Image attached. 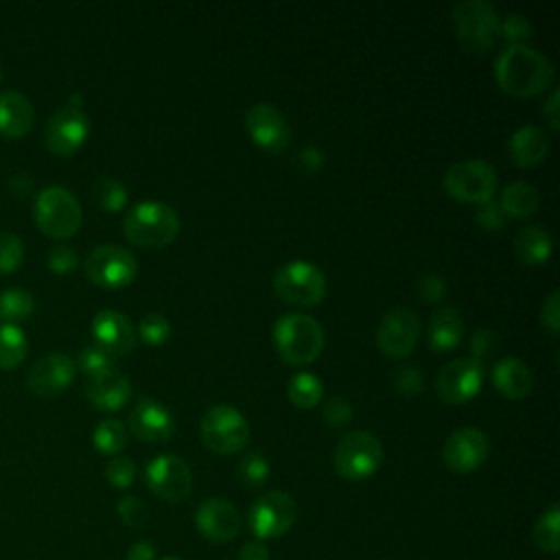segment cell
<instances>
[{
	"label": "cell",
	"mask_w": 560,
	"mask_h": 560,
	"mask_svg": "<svg viewBox=\"0 0 560 560\" xmlns=\"http://www.w3.org/2000/svg\"><path fill=\"white\" fill-rule=\"evenodd\" d=\"M24 260V243L11 230H0V273L15 271Z\"/></svg>",
	"instance_id": "d590c367"
},
{
	"label": "cell",
	"mask_w": 560,
	"mask_h": 560,
	"mask_svg": "<svg viewBox=\"0 0 560 560\" xmlns=\"http://www.w3.org/2000/svg\"><path fill=\"white\" fill-rule=\"evenodd\" d=\"M455 37L470 55H483L499 39L497 9L486 0H462L451 11Z\"/></svg>",
	"instance_id": "277c9868"
},
{
	"label": "cell",
	"mask_w": 560,
	"mask_h": 560,
	"mask_svg": "<svg viewBox=\"0 0 560 560\" xmlns=\"http://www.w3.org/2000/svg\"><path fill=\"white\" fill-rule=\"evenodd\" d=\"M201 442L217 455H232L249 444V424L232 405H214L201 416Z\"/></svg>",
	"instance_id": "9c48e42d"
},
{
	"label": "cell",
	"mask_w": 560,
	"mask_h": 560,
	"mask_svg": "<svg viewBox=\"0 0 560 560\" xmlns=\"http://www.w3.org/2000/svg\"><path fill=\"white\" fill-rule=\"evenodd\" d=\"M238 560H269V549L260 540L245 542L238 551Z\"/></svg>",
	"instance_id": "f5cc1de1"
},
{
	"label": "cell",
	"mask_w": 560,
	"mask_h": 560,
	"mask_svg": "<svg viewBox=\"0 0 560 560\" xmlns=\"http://www.w3.org/2000/svg\"><path fill=\"white\" fill-rule=\"evenodd\" d=\"M326 162V155L319 147H313V144H306L298 151V168L304 173V175H315L322 171Z\"/></svg>",
	"instance_id": "681fc988"
},
{
	"label": "cell",
	"mask_w": 560,
	"mask_h": 560,
	"mask_svg": "<svg viewBox=\"0 0 560 560\" xmlns=\"http://www.w3.org/2000/svg\"><path fill=\"white\" fill-rule=\"evenodd\" d=\"M144 481L153 494L168 503H179L190 494L192 472L177 455H158L144 468Z\"/></svg>",
	"instance_id": "2e32d148"
},
{
	"label": "cell",
	"mask_w": 560,
	"mask_h": 560,
	"mask_svg": "<svg viewBox=\"0 0 560 560\" xmlns=\"http://www.w3.org/2000/svg\"><path fill=\"white\" fill-rule=\"evenodd\" d=\"M287 396L295 407L313 409L324 396V385H322L319 376H315L311 372H298L291 376V381L287 385Z\"/></svg>",
	"instance_id": "f546056e"
},
{
	"label": "cell",
	"mask_w": 560,
	"mask_h": 560,
	"mask_svg": "<svg viewBox=\"0 0 560 560\" xmlns=\"http://www.w3.org/2000/svg\"><path fill=\"white\" fill-rule=\"evenodd\" d=\"M122 232L138 247L160 249L177 238L179 217L164 201H140L127 210Z\"/></svg>",
	"instance_id": "7a4b0ae2"
},
{
	"label": "cell",
	"mask_w": 560,
	"mask_h": 560,
	"mask_svg": "<svg viewBox=\"0 0 560 560\" xmlns=\"http://www.w3.org/2000/svg\"><path fill=\"white\" fill-rule=\"evenodd\" d=\"M92 335L98 348L112 357L129 354L136 348L138 335L127 315L114 308H103L92 319Z\"/></svg>",
	"instance_id": "44dd1931"
},
{
	"label": "cell",
	"mask_w": 560,
	"mask_h": 560,
	"mask_svg": "<svg viewBox=\"0 0 560 560\" xmlns=\"http://www.w3.org/2000/svg\"><path fill=\"white\" fill-rule=\"evenodd\" d=\"M92 442H94V448L103 455H116L125 448L127 444V429L120 420L116 418H107V420H101L92 433Z\"/></svg>",
	"instance_id": "1f68e13d"
},
{
	"label": "cell",
	"mask_w": 560,
	"mask_h": 560,
	"mask_svg": "<svg viewBox=\"0 0 560 560\" xmlns=\"http://www.w3.org/2000/svg\"><path fill=\"white\" fill-rule=\"evenodd\" d=\"M199 534L212 542H228L241 532V512L225 499H206L195 512Z\"/></svg>",
	"instance_id": "ffe728a7"
},
{
	"label": "cell",
	"mask_w": 560,
	"mask_h": 560,
	"mask_svg": "<svg viewBox=\"0 0 560 560\" xmlns=\"http://www.w3.org/2000/svg\"><path fill=\"white\" fill-rule=\"evenodd\" d=\"M94 197L105 212H118L127 206V188L114 177H98L94 184Z\"/></svg>",
	"instance_id": "e575fe53"
},
{
	"label": "cell",
	"mask_w": 560,
	"mask_h": 560,
	"mask_svg": "<svg viewBox=\"0 0 560 560\" xmlns=\"http://www.w3.org/2000/svg\"><path fill=\"white\" fill-rule=\"evenodd\" d=\"M269 472H271L269 459L258 451H252V453L243 455L241 462L236 464V477L247 488L262 486L269 479Z\"/></svg>",
	"instance_id": "836d02e7"
},
{
	"label": "cell",
	"mask_w": 560,
	"mask_h": 560,
	"mask_svg": "<svg viewBox=\"0 0 560 560\" xmlns=\"http://www.w3.org/2000/svg\"><path fill=\"white\" fill-rule=\"evenodd\" d=\"M46 262H48V269H50V271L63 276V273H70V271L77 269L79 256H77V252H74L70 245L59 243V245H52V247L48 249Z\"/></svg>",
	"instance_id": "bcb514c9"
},
{
	"label": "cell",
	"mask_w": 560,
	"mask_h": 560,
	"mask_svg": "<svg viewBox=\"0 0 560 560\" xmlns=\"http://www.w3.org/2000/svg\"><path fill=\"white\" fill-rule=\"evenodd\" d=\"M162 560H182V558H177V556H164Z\"/></svg>",
	"instance_id": "11a10c76"
},
{
	"label": "cell",
	"mask_w": 560,
	"mask_h": 560,
	"mask_svg": "<svg viewBox=\"0 0 560 560\" xmlns=\"http://www.w3.org/2000/svg\"><path fill=\"white\" fill-rule=\"evenodd\" d=\"M28 352V339L15 324L0 326V370L18 368Z\"/></svg>",
	"instance_id": "f1b7e54d"
},
{
	"label": "cell",
	"mask_w": 560,
	"mask_h": 560,
	"mask_svg": "<svg viewBox=\"0 0 560 560\" xmlns=\"http://www.w3.org/2000/svg\"><path fill=\"white\" fill-rule=\"evenodd\" d=\"M499 343H501V339L492 328H475L468 339L470 359L483 363L488 357H492L499 350Z\"/></svg>",
	"instance_id": "ab89813d"
},
{
	"label": "cell",
	"mask_w": 560,
	"mask_h": 560,
	"mask_svg": "<svg viewBox=\"0 0 560 560\" xmlns=\"http://www.w3.org/2000/svg\"><path fill=\"white\" fill-rule=\"evenodd\" d=\"M418 337L420 319L407 306L389 308L376 328V346L389 359H405L416 348Z\"/></svg>",
	"instance_id": "5bb4252c"
},
{
	"label": "cell",
	"mask_w": 560,
	"mask_h": 560,
	"mask_svg": "<svg viewBox=\"0 0 560 560\" xmlns=\"http://www.w3.org/2000/svg\"><path fill=\"white\" fill-rule=\"evenodd\" d=\"M105 477L114 488H129L136 479V464L129 457L116 455L107 462Z\"/></svg>",
	"instance_id": "ee69618b"
},
{
	"label": "cell",
	"mask_w": 560,
	"mask_h": 560,
	"mask_svg": "<svg viewBox=\"0 0 560 560\" xmlns=\"http://www.w3.org/2000/svg\"><path fill=\"white\" fill-rule=\"evenodd\" d=\"M540 322L549 335H553V337L558 335V330H560V293L558 291H551L549 298L542 302Z\"/></svg>",
	"instance_id": "c3c4849f"
},
{
	"label": "cell",
	"mask_w": 560,
	"mask_h": 560,
	"mask_svg": "<svg viewBox=\"0 0 560 560\" xmlns=\"http://www.w3.org/2000/svg\"><path fill=\"white\" fill-rule=\"evenodd\" d=\"M538 203H540V195L527 182H510L508 186H503L501 199H499L501 210L505 212V217H512V219H525L534 214Z\"/></svg>",
	"instance_id": "83f0119b"
},
{
	"label": "cell",
	"mask_w": 560,
	"mask_h": 560,
	"mask_svg": "<svg viewBox=\"0 0 560 560\" xmlns=\"http://www.w3.org/2000/svg\"><path fill=\"white\" fill-rule=\"evenodd\" d=\"M416 293L420 295L422 302L438 304V302H442L446 298V282L438 273H424L416 282Z\"/></svg>",
	"instance_id": "7dc6e473"
},
{
	"label": "cell",
	"mask_w": 560,
	"mask_h": 560,
	"mask_svg": "<svg viewBox=\"0 0 560 560\" xmlns=\"http://www.w3.org/2000/svg\"><path fill=\"white\" fill-rule=\"evenodd\" d=\"M532 22L521 13H508L503 20H499V35L510 46H523L532 37Z\"/></svg>",
	"instance_id": "74e56055"
},
{
	"label": "cell",
	"mask_w": 560,
	"mask_h": 560,
	"mask_svg": "<svg viewBox=\"0 0 560 560\" xmlns=\"http://www.w3.org/2000/svg\"><path fill=\"white\" fill-rule=\"evenodd\" d=\"M505 219H508L505 212L501 210L499 201H494V199L479 203L475 210V221L486 232H499L505 225Z\"/></svg>",
	"instance_id": "f6af8a7d"
},
{
	"label": "cell",
	"mask_w": 560,
	"mask_h": 560,
	"mask_svg": "<svg viewBox=\"0 0 560 560\" xmlns=\"http://www.w3.org/2000/svg\"><path fill=\"white\" fill-rule=\"evenodd\" d=\"M33 311H35V298L31 295V291L11 287L0 293V319L4 324L18 326V322L28 319Z\"/></svg>",
	"instance_id": "4dcf8cb0"
},
{
	"label": "cell",
	"mask_w": 560,
	"mask_h": 560,
	"mask_svg": "<svg viewBox=\"0 0 560 560\" xmlns=\"http://www.w3.org/2000/svg\"><path fill=\"white\" fill-rule=\"evenodd\" d=\"M83 271L90 282L103 289H122L131 284L138 276V260L136 256L114 243L98 245L90 252L83 262Z\"/></svg>",
	"instance_id": "8fae6325"
},
{
	"label": "cell",
	"mask_w": 560,
	"mask_h": 560,
	"mask_svg": "<svg viewBox=\"0 0 560 560\" xmlns=\"http://www.w3.org/2000/svg\"><path fill=\"white\" fill-rule=\"evenodd\" d=\"M488 453L490 440L477 427H462L453 431L442 446V459L446 468L457 475L477 470L488 459Z\"/></svg>",
	"instance_id": "e0dca14e"
},
{
	"label": "cell",
	"mask_w": 560,
	"mask_h": 560,
	"mask_svg": "<svg viewBox=\"0 0 560 560\" xmlns=\"http://www.w3.org/2000/svg\"><path fill=\"white\" fill-rule=\"evenodd\" d=\"M444 190L457 201L479 206L497 192V173L486 160H459L444 173Z\"/></svg>",
	"instance_id": "30bf717a"
},
{
	"label": "cell",
	"mask_w": 560,
	"mask_h": 560,
	"mask_svg": "<svg viewBox=\"0 0 560 560\" xmlns=\"http://www.w3.org/2000/svg\"><path fill=\"white\" fill-rule=\"evenodd\" d=\"M295 518V501L282 490H267L252 503L247 512V527L256 538L269 540L284 536L293 527Z\"/></svg>",
	"instance_id": "7c38bea8"
},
{
	"label": "cell",
	"mask_w": 560,
	"mask_h": 560,
	"mask_svg": "<svg viewBox=\"0 0 560 560\" xmlns=\"http://www.w3.org/2000/svg\"><path fill=\"white\" fill-rule=\"evenodd\" d=\"M90 133V118L83 109V96L77 92L59 105L44 129V144L55 155L77 153Z\"/></svg>",
	"instance_id": "52a82bcc"
},
{
	"label": "cell",
	"mask_w": 560,
	"mask_h": 560,
	"mask_svg": "<svg viewBox=\"0 0 560 560\" xmlns=\"http://www.w3.org/2000/svg\"><path fill=\"white\" fill-rule=\"evenodd\" d=\"M136 335L147 343V346H162L171 337V324L164 315L160 313H147L140 324Z\"/></svg>",
	"instance_id": "8d00e7d4"
},
{
	"label": "cell",
	"mask_w": 560,
	"mask_h": 560,
	"mask_svg": "<svg viewBox=\"0 0 560 560\" xmlns=\"http://www.w3.org/2000/svg\"><path fill=\"white\" fill-rule=\"evenodd\" d=\"M276 295L293 306H315L326 295L324 271L308 260H289L273 273Z\"/></svg>",
	"instance_id": "ba28073f"
},
{
	"label": "cell",
	"mask_w": 560,
	"mask_h": 560,
	"mask_svg": "<svg viewBox=\"0 0 560 560\" xmlns=\"http://www.w3.org/2000/svg\"><path fill=\"white\" fill-rule=\"evenodd\" d=\"M77 374V363L63 352H50L33 363L26 374V387L44 398L57 396L70 387Z\"/></svg>",
	"instance_id": "ac0fdd59"
},
{
	"label": "cell",
	"mask_w": 560,
	"mask_h": 560,
	"mask_svg": "<svg viewBox=\"0 0 560 560\" xmlns=\"http://www.w3.org/2000/svg\"><path fill=\"white\" fill-rule=\"evenodd\" d=\"M85 396L101 411H116L131 398L129 376L118 368L85 378Z\"/></svg>",
	"instance_id": "7402d4cb"
},
{
	"label": "cell",
	"mask_w": 560,
	"mask_h": 560,
	"mask_svg": "<svg viewBox=\"0 0 560 560\" xmlns=\"http://www.w3.org/2000/svg\"><path fill=\"white\" fill-rule=\"evenodd\" d=\"M243 125L254 144L267 153H282L291 144V127L284 114L271 103H254L245 112Z\"/></svg>",
	"instance_id": "9a60e30c"
},
{
	"label": "cell",
	"mask_w": 560,
	"mask_h": 560,
	"mask_svg": "<svg viewBox=\"0 0 560 560\" xmlns=\"http://www.w3.org/2000/svg\"><path fill=\"white\" fill-rule=\"evenodd\" d=\"M116 510H118L120 521H122L127 527L142 529V527L149 523V508H147L144 501H140L138 497H125V499H120L118 505H116Z\"/></svg>",
	"instance_id": "b9f144b4"
},
{
	"label": "cell",
	"mask_w": 560,
	"mask_h": 560,
	"mask_svg": "<svg viewBox=\"0 0 560 560\" xmlns=\"http://www.w3.org/2000/svg\"><path fill=\"white\" fill-rule=\"evenodd\" d=\"M127 560H155V549L149 540H138L129 547Z\"/></svg>",
	"instance_id": "db71d44e"
},
{
	"label": "cell",
	"mask_w": 560,
	"mask_h": 560,
	"mask_svg": "<svg viewBox=\"0 0 560 560\" xmlns=\"http://www.w3.org/2000/svg\"><path fill=\"white\" fill-rule=\"evenodd\" d=\"M514 254L529 267H540L551 256V238L540 225H525L514 236Z\"/></svg>",
	"instance_id": "4316f807"
},
{
	"label": "cell",
	"mask_w": 560,
	"mask_h": 560,
	"mask_svg": "<svg viewBox=\"0 0 560 560\" xmlns=\"http://www.w3.org/2000/svg\"><path fill=\"white\" fill-rule=\"evenodd\" d=\"M35 120L33 103L18 90L0 92V133L7 138L24 136Z\"/></svg>",
	"instance_id": "d4e9b609"
},
{
	"label": "cell",
	"mask_w": 560,
	"mask_h": 560,
	"mask_svg": "<svg viewBox=\"0 0 560 560\" xmlns=\"http://www.w3.org/2000/svg\"><path fill=\"white\" fill-rule=\"evenodd\" d=\"M534 542L545 553H556L560 549V508L553 503L534 525Z\"/></svg>",
	"instance_id": "d6a6232c"
},
{
	"label": "cell",
	"mask_w": 560,
	"mask_h": 560,
	"mask_svg": "<svg viewBox=\"0 0 560 560\" xmlns=\"http://www.w3.org/2000/svg\"><path fill=\"white\" fill-rule=\"evenodd\" d=\"M33 214L37 228L52 238H68L77 234L83 221L79 199L59 184L46 186L37 192Z\"/></svg>",
	"instance_id": "5b68a950"
},
{
	"label": "cell",
	"mask_w": 560,
	"mask_h": 560,
	"mask_svg": "<svg viewBox=\"0 0 560 560\" xmlns=\"http://www.w3.org/2000/svg\"><path fill=\"white\" fill-rule=\"evenodd\" d=\"M429 346L435 352H448L462 343L464 319L457 308L440 306L429 319Z\"/></svg>",
	"instance_id": "484cf974"
},
{
	"label": "cell",
	"mask_w": 560,
	"mask_h": 560,
	"mask_svg": "<svg viewBox=\"0 0 560 560\" xmlns=\"http://www.w3.org/2000/svg\"><path fill=\"white\" fill-rule=\"evenodd\" d=\"M324 328L306 313H284L273 324V343L289 365H308L324 350Z\"/></svg>",
	"instance_id": "3957f363"
},
{
	"label": "cell",
	"mask_w": 560,
	"mask_h": 560,
	"mask_svg": "<svg viewBox=\"0 0 560 560\" xmlns=\"http://www.w3.org/2000/svg\"><path fill=\"white\" fill-rule=\"evenodd\" d=\"M79 370L85 374V376H92V374H98V372H105V370H112L116 368V357H112L109 352H105L103 348H98L96 343L92 346H85L79 354Z\"/></svg>",
	"instance_id": "f35d334b"
},
{
	"label": "cell",
	"mask_w": 560,
	"mask_h": 560,
	"mask_svg": "<svg viewBox=\"0 0 560 560\" xmlns=\"http://www.w3.org/2000/svg\"><path fill=\"white\" fill-rule=\"evenodd\" d=\"M129 429L131 433L151 444H164L175 433V420L173 413L158 402L155 398H138L129 413Z\"/></svg>",
	"instance_id": "d6986e66"
},
{
	"label": "cell",
	"mask_w": 560,
	"mask_h": 560,
	"mask_svg": "<svg viewBox=\"0 0 560 560\" xmlns=\"http://www.w3.org/2000/svg\"><path fill=\"white\" fill-rule=\"evenodd\" d=\"M7 186H9V190H11L13 195H18V197H28V195L33 192V188H35V184H33V179H31L28 173H15V175H11V177L7 179Z\"/></svg>",
	"instance_id": "816d5d0a"
},
{
	"label": "cell",
	"mask_w": 560,
	"mask_h": 560,
	"mask_svg": "<svg viewBox=\"0 0 560 560\" xmlns=\"http://www.w3.org/2000/svg\"><path fill=\"white\" fill-rule=\"evenodd\" d=\"M510 160L521 168H534L538 166L547 153H549V138L547 133L536 125H523L518 127L510 140H508Z\"/></svg>",
	"instance_id": "cb8c5ba5"
},
{
	"label": "cell",
	"mask_w": 560,
	"mask_h": 560,
	"mask_svg": "<svg viewBox=\"0 0 560 560\" xmlns=\"http://www.w3.org/2000/svg\"><path fill=\"white\" fill-rule=\"evenodd\" d=\"M0 79H2V66H0Z\"/></svg>",
	"instance_id": "9f6ffc18"
},
{
	"label": "cell",
	"mask_w": 560,
	"mask_h": 560,
	"mask_svg": "<svg viewBox=\"0 0 560 560\" xmlns=\"http://www.w3.org/2000/svg\"><path fill=\"white\" fill-rule=\"evenodd\" d=\"M354 416V409L346 396H330L322 407V418L328 427H346Z\"/></svg>",
	"instance_id": "7bdbcfd3"
},
{
	"label": "cell",
	"mask_w": 560,
	"mask_h": 560,
	"mask_svg": "<svg viewBox=\"0 0 560 560\" xmlns=\"http://www.w3.org/2000/svg\"><path fill=\"white\" fill-rule=\"evenodd\" d=\"M383 464V444L370 431H350L343 435L332 453V466L339 477L348 481H363L372 477Z\"/></svg>",
	"instance_id": "8992f818"
},
{
	"label": "cell",
	"mask_w": 560,
	"mask_h": 560,
	"mask_svg": "<svg viewBox=\"0 0 560 560\" xmlns=\"http://www.w3.org/2000/svg\"><path fill=\"white\" fill-rule=\"evenodd\" d=\"M490 378L494 389L510 400H523L534 387V374L529 365L516 357H505L497 361L490 370Z\"/></svg>",
	"instance_id": "603a6c76"
},
{
	"label": "cell",
	"mask_w": 560,
	"mask_h": 560,
	"mask_svg": "<svg viewBox=\"0 0 560 560\" xmlns=\"http://www.w3.org/2000/svg\"><path fill=\"white\" fill-rule=\"evenodd\" d=\"M553 63L527 44L508 46L494 61L499 88L514 98H529L545 92L553 83Z\"/></svg>",
	"instance_id": "6da1fadb"
},
{
	"label": "cell",
	"mask_w": 560,
	"mask_h": 560,
	"mask_svg": "<svg viewBox=\"0 0 560 560\" xmlns=\"http://www.w3.org/2000/svg\"><path fill=\"white\" fill-rule=\"evenodd\" d=\"M486 378V365L470 359L459 357L440 368L435 376V392L446 405H464L472 400Z\"/></svg>",
	"instance_id": "4fadbf2b"
},
{
	"label": "cell",
	"mask_w": 560,
	"mask_h": 560,
	"mask_svg": "<svg viewBox=\"0 0 560 560\" xmlns=\"http://www.w3.org/2000/svg\"><path fill=\"white\" fill-rule=\"evenodd\" d=\"M392 385L402 396H418L424 389V374L416 365H402L392 374Z\"/></svg>",
	"instance_id": "60d3db41"
},
{
	"label": "cell",
	"mask_w": 560,
	"mask_h": 560,
	"mask_svg": "<svg viewBox=\"0 0 560 560\" xmlns=\"http://www.w3.org/2000/svg\"><path fill=\"white\" fill-rule=\"evenodd\" d=\"M560 92L558 90H553L551 94H549V98L545 101V105H542V116L547 118V122H549V127L553 129V131H558L560 129V114H558V109H560Z\"/></svg>",
	"instance_id": "f907efd6"
}]
</instances>
